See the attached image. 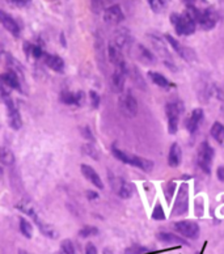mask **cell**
<instances>
[{"label": "cell", "instance_id": "obj_38", "mask_svg": "<svg viewBox=\"0 0 224 254\" xmlns=\"http://www.w3.org/2000/svg\"><path fill=\"white\" fill-rule=\"evenodd\" d=\"M151 216L153 220H165V214H164V210L163 207H161V204L156 203L155 208L152 211Z\"/></svg>", "mask_w": 224, "mask_h": 254}, {"label": "cell", "instance_id": "obj_11", "mask_svg": "<svg viewBox=\"0 0 224 254\" xmlns=\"http://www.w3.org/2000/svg\"><path fill=\"white\" fill-rule=\"evenodd\" d=\"M165 40L168 41V44L170 45V48L173 49V51L177 53L178 57H181L182 59H185L186 62H192L193 59L195 58V54L194 51L192 49L186 48L184 45H181L176 38L170 36V34H165Z\"/></svg>", "mask_w": 224, "mask_h": 254}, {"label": "cell", "instance_id": "obj_22", "mask_svg": "<svg viewBox=\"0 0 224 254\" xmlns=\"http://www.w3.org/2000/svg\"><path fill=\"white\" fill-rule=\"evenodd\" d=\"M17 210H20L25 215L30 216L34 223H37L41 219V216L38 215V212H37V208L33 206V203L32 202H29V200H21V202H18Z\"/></svg>", "mask_w": 224, "mask_h": 254}, {"label": "cell", "instance_id": "obj_43", "mask_svg": "<svg viewBox=\"0 0 224 254\" xmlns=\"http://www.w3.org/2000/svg\"><path fill=\"white\" fill-rule=\"evenodd\" d=\"M85 254H98L97 248H96L93 243H88L85 245Z\"/></svg>", "mask_w": 224, "mask_h": 254}, {"label": "cell", "instance_id": "obj_2", "mask_svg": "<svg viewBox=\"0 0 224 254\" xmlns=\"http://www.w3.org/2000/svg\"><path fill=\"white\" fill-rule=\"evenodd\" d=\"M184 105L180 101L168 102L165 105V114L166 118H168V131H169V134L173 135L177 132L181 114L184 113Z\"/></svg>", "mask_w": 224, "mask_h": 254}, {"label": "cell", "instance_id": "obj_3", "mask_svg": "<svg viewBox=\"0 0 224 254\" xmlns=\"http://www.w3.org/2000/svg\"><path fill=\"white\" fill-rule=\"evenodd\" d=\"M170 22L174 26V30L178 36H190L195 32V24L192 18L188 17L185 13H172Z\"/></svg>", "mask_w": 224, "mask_h": 254}, {"label": "cell", "instance_id": "obj_27", "mask_svg": "<svg viewBox=\"0 0 224 254\" xmlns=\"http://www.w3.org/2000/svg\"><path fill=\"white\" fill-rule=\"evenodd\" d=\"M16 161L15 153L7 147H1L0 148V164L5 165V167H11Z\"/></svg>", "mask_w": 224, "mask_h": 254}, {"label": "cell", "instance_id": "obj_16", "mask_svg": "<svg viewBox=\"0 0 224 254\" xmlns=\"http://www.w3.org/2000/svg\"><path fill=\"white\" fill-rule=\"evenodd\" d=\"M113 188L117 191V194L123 198V199H127L130 198L133 194H134V185L130 184V182L125 181V180H121V178H116V182L112 181Z\"/></svg>", "mask_w": 224, "mask_h": 254}, {"label": "cell", "instance_id": "obj_39", "mask_svg": "<svg viewBox=\"0 0 224 254\" xmlns=\"http://www.w3.org/2000/svg\"><path fill=\"white\" fill-rule=\"evenodd\" d=\"M89 102H90V106H92L93 109H97L98 106H100L101 97H100V95H98L97 92H94V91L89 92Z\"/></svg>", "mask_w": 224, "mask_h": 254}, {"label": "cell", "instance_id": "obj_36", "mask_svg": "<svg viewBox=\"0 0 224 254\" xmlns=\"http://www.w3.org/2000/svg\"><path fill=\"white\" fill-rule=\"evenodd\" d=\"M174 190H176V182L174 181H170L168 182L164 188V194H165V198H166V202L168 204H170V200L173 198V194H174Z\"/></svg>", "mask_w": 224, "mask_h": 254}, {"label": "cell", "instance_id": "obj_7", "mask_svg": "<svg viewBox=\"0 0 224 254\" xmlns=\"http://www.w3.org/2000/svg\"><path fill=\"white\" fill-rule=\"evenodd\" d=\"M5 102V108H7V117H8V125L12 130L18 131L22 127V118L18 110V106L12 97H8L4 100Z\"/></svg>", "mask_w": 224, "mask_h": 254}, {"label": "cell", "instance_id": "obj_1", "mask_svg": "<svg viewBox=\"0 0 224 254\" xmlns=\"http://www.w3.org/2000/svg\"><path fill=\"white\" fill-rule=\"evenodd\" d=\"M112 152L114 157L122 161L123 164H129V165H133L135 168H139V169H142L143 172H147V173H149L153 169V161H151V160L123 152V151L118 149L117 147H113Z\"/></svg>", "mask_w": 224, "mask_h": 254}, {"label": "cell", "instance_id": "obj_34", "mask_svg": "<svg viewBox=\"0 0 224 254\" xmlns=\"http://www.w3.org/2000/svg\"><path fill=\"white\" fill-rule=\"evenodd\" d=\"M147 1H149V8H151L155 13H161L166 7L165 0H147Z\"/></svg>", "mask_w": 224, "mask_h": 254}, {"label": "cell", "instance_id": "obj_12", "mask_svg": "<svg viewBox=\"0 0 224 254\" xmlns=\"http://www.w3.org/2000/svg\"><path fill=\"white\" fill-rule=\"evenodd\" d=\"M125 20L122 8L118 4H113L104 11V21L109 25H118Z\"/></svg>", "mask_w": 224, "mask_h": 254}, {"label": "cell", "instance_id": "obj_44", "mask_svg": "<svg viewBox=\"0 0 224 254\" xmlns=\"http://www.w3.org/2000/svg\"><path fill=\"white\" fill-rule=\"evenodd\" d=\"M90 3H92L93 11L100 12L102 9V0H90Z\"/></svg>", "mask_w": 224, "mask_h": 254}, {"label": "cell", "instance_id": "obj_28", "mask_svg": "<svg viewBox=\"0 0 224 254\" xmlns=\"http://www.w3.org/2000/svg\"><path fill=\"white\" fill-rule=\"evenodd\" d=\"M24 49H25V53L28 57H32L34 59H42L45 55V51L44 49L38 46V45H34V44H29V42H26L24 45Z\"/></svg>", "mask_w": 224, "mask_h": 254}, {"label": "cell", "instance_id": "obj_6", "mask_svg": "<svg viewBox=\"0 0 224 254\" xmlns=\"http://www.w3.org/2000/svg\"><path fill=\"white\" fill-rule=\"evenodd\" d=\"M189 210V185L188 184H182L180 186L177 192V198L174 202L172 215L173 216H182L188 212Z\"/></svg>", "mask_w": 224, "mask_h": 254}, {"label": "cell", "instance_id": "obj_13", "mask_svg": "<svg viewBox=\"0 0 224 254\" xmlns=\"http://www.w3.org/2000/svg\"><path fill=\"white\" fill-rule=\"evenodd\" d=\"M198 24L202 30L214 29L218 24V13L211 8H207L205 11H201Z\"/></svg>", "mask_w": 224, "mask_h": 254}, {"label": "cell", "instance_id": "obj_21", "mask_svg": "<svg viewBox=\"0 0 224 254\" xmlns=\"http://www.w3.org/2000/svg\"><path fill=\"white\" fill-rule=\"evenodd\" d=\"M126 69H114V72L112 75V83L113 87L118 93H122L123 88H125V81H126Z\"/></svg>", "mask_w": 224, "mask_h": 254}, {"label": "cell", "instance_id": "obj_45", "mask_svg": "<svg viewBox=\"0 0 224 254\" xmlns=\"http://www.w3.org/2000/svg\"><path fill=\"white\" fill-rule=\"evenodd\" d=\"M85 195H87L88 200H97L98 199V194L96 191H93V190H88V191H85Z\"/></svg>", "mask_w": 224, "mask_h": 254}, {"label": "cell", "instance_id": "obj_15", "mask_svg": "<svg viewBox=\"0 0 224 254\" xmlns=\"http://www.w3.org/2000/svg\"><path fill=\"white\" fill-rule=\"evenodd\" d=\"M80 172L85 177V180L89 181L94 188H97L100 190L104 189V182H102L101 177H100V175L90 165H88V164H81L80 165Z\"/></svg>", "mask_w": 224, "mask_h": 254}, {"label": "cell", "instance_id": "obj_37", "mask_svg": "<svg viewBox=\"0 0 224 254\" xmlns=\"http://www.w3.org/2000/svg\"><path fill=\"white\" fill-rule=\"evenodd\" d=\"M203 211H205V200H203V196H197V199L194 200V212L195 215L201 218L203 215Z\"/></svg>", "mask_w": 224, "mask_h": 254}, {"label": "cell", "instance_id": "obj_50", "mask_svg": "<svg viewBox=\"0 0 224 254\" xmlns=\"http://www.w3.org/2000/svg\"><path fill=\"white\" fill-rule=\"evenodd\" d=\"M3 175V169H1V167H0V176Z\"/></svg>", "mask_w": 224, "mask_h": 254}, {"label": "cell", "instance_id": "obj_10", "mask_svg": "<svg viewBox=\"0 0 224 254\" xmlns=\"http://www.w3.org/2000/svg\"><path fill=\"white\" fill-rule=\"evenodd\" d=\"M108 58H109V62L112 63L116 68L126 69L127 71V65H126V62H125L123 51L121 50V49L118 48L113 41L112 42H109L108 45Z\"/></svg>", "mask_w": 224, "mask_h": 254}, {"label": "cell", "instance_id": "obj_29", "mask_svg": "<svg viewBox=\"0 0 224 254\" xmlns=\"http://www.w3.org/2000/svg\"><path fill=\"white\" fill-rule=\"evenodd\" d=\"M211 136L221 145H224V125L221 122H214L211 127Z\"/></svg>", "mask_w": 224, "mask_h": 254}, {"label": "cell", "instance_id": "obj_35", "mask_svg": "<svg viewBox=\"0 0 224 254\" xmlns=\"http://www.w3.org/2000/svg\"><path fill=\"white\" fill-rule=\"evenodd\" d=\"M61 254H76L75 247L73 241L70 239H66L61 244Z\"/></svg>", "mask_w": 224, "mask_h": 254}, {"label": "cell", "instance_id": "obj_30", "mask_svg": "<svg viewBox=\"0 0 224 254\" xmlns=\"http://www.w3.org/2000/svg\"><path fill=\"white\" fill-rule=\"evenodd\" d=\"M18 228H20V232L24 237L26 239H32L33 237V225L32 223L25 218L20 219V222H18Z\"/></svg>", "mask_w": 224, "mask_h": 254}, {"label": "cell", "instance_id": "obj_9", "mask_svg": "<svg viewBox=\"0 0 224 254\" xmlns=\"http://www.w3.org/2000/svg\"><path fill=\"white\" fill-rule=\"evenodd\" d=\"M149 38H151V44L152 46H153V49H155V50L157 51V54L164 59L165 64L169 65L172 69H176V65H174V63L172 62V55H170V51L168 50V48H166V45L165 42H164L163 38H160V37L157 36H149Z\"/></svg>", "mask_w": 224, "mask_h": 254}, {"label": "cell", "instance_id": "obj_18", "mask_svg": "<svg viewBox=\"0 0 224 254\" xmlns=\"http://www.w3.org/2000/svg\"><path fill=\"white\" fill-rule=\"evenodd\" d=\"M0 22L11 34H13L15 37L20 36V26H18L17 21L11 15H8L7 12L0 11Z\"/></svg>", "mask_w": 224, "mask_h": 254}, {"label": "cell", "instance_id": "obj_4", "mask_svg": "<svg viewBox=\"0 0 224 254\" xmlns=\"http://www.w3.org/2000/svg\"><path fill=\"white\" fill-rule=\"evenodd\" d=\"M214 156H215V151L209 142H202L198 147V152H197V161H198L199 168L202 169L206 175L211 173V168H213Z\"/></svg>", "mask_w": 224, "mask_h": 254}, {"label": "cell", "instance_id": "obj_5", "mask_svg": "<svg viewBox=\"0 0 224 254\" xmlns=\"http://www.w3.org/2000/svg\"><path fill=\"white\" fill-rule=\"evenodd\" d=\"M22 83H24V77L9 69L0 75V88L7 91L8 93H11V91H21Z\"/></svg>", "mask_w": 224, "mask_h": 254}, {"label": "cell", "instance_id": "obj_48", "mask_svg": "<svg viewBox=\"0 0 224 254\" xmlns=\"http://www.w3.org/2000/svg\"><path fill=\"white\" fill-rule=\"evenodd\" d=\"M17 254H33V253H30V252L25 251V249H18Z\"/></svg>", "mask_w": 224, "mask_h": 254}, {"label": "cell", "instance_id": "obj_17", "mask_svg": "<svg viewBox=\"0 0 224 254\" xmlns=\"http://www.w3.org/2000/svg\"><path fill=\"white\" fill-rule=\"evenodd\" d=\"M203 120V110L202 109H194L190 116L186 118V122H185V126L188 128V131L190 134H195L199 128V125Z\"/></svg>", "mask_w": 224, "mask_h": 254}, {"label": "cell", "instance_id": "obj_33", "mask_svg": "<svg viewBox=\"0 0 224 254\" xmlns=\"http://www.w3.org/2000/svg\"><path fill=\"white\" fill-rule=\"evenodd\" d=\"M61 101L65 104V105H76V93H73V92L70 91H63L61 92Z\"/></svg>", "mask_w": 224, "mask_h": 254}, {"label": "cell", "instance_id": "obj_49", "mask_svg": "<svg viewBox=\"0 0 224 254\" xmlns=\"http://www.w3.org/2000/svg\"><path fill=\"white\" fill-rule=\"evenodd\" d=\"M185 1H186V3H188V4H192V3H194V0H185Z\"/></svg>", "mask_w": 224, "mask_h": 254}, {"label": "cell", "instance_id": "obj_24", "mask_svg": "<svg viewBox=\"0 0 224 254\" xmlns=\"http://www.w3.org/2000/svg\"><path fill=\"white\" fill-rule=\"evenodd\" d=\"M181 161H182V152H181L180 145L177 143H173L170 145L169 155H168V164H169V167L177 168Z\"/></svg>", "mask_w": 224, "mask_h": 254}, {"label": "cell", "instance_id": "obj_20", "mask_svg": "<svg viewBox=\"0 0 224 254\" xmlns=\"http://www.w3.org/2000/svg\"><path fill=\"white\" fill-rule=\"evenodd\" d=\"M157 239L161 243L169 244V245H189V243L186 240H184V237H180L177 235H173V233L169 232L157 233Z\"/></svg>", "mask_w": 224, "mask_h": 254}, {"label": "cell", "instance_id": "obj_46", "mask_svg": "<svg viewBox=\"0 0 224 254\" xmlns=\"http://www.w3.org/2000/svg\"><path fill=\"white\" fill-rule=\"evenodd\" d=\"M217 175H218V178H219L221 181H224V167L223 165H221V167L218 168Z\"/></svg>", "mask_w": 224, "mask_h": 254}, {"label": "cell", "instance_id": "obj_32", "mask_svg": "<svg viewBox=\"0 0 224 254\" xmlns=\"http://www.w3.org/2000/svg\"><path fill=\"white\" fill-rule=\"evenodd\" d=\"M98 235V228L93 225H84L83 228L79 231V236L81 239H88V237H93Z\"/></svg>", "mask_w": 224, "mask_h": 254}, {"label": "cell", "instance_id": "obj_25", "mask_svg": "<svg viewBox=\"0 0 224 254\" xmlns=\"http://www.w3.org/2000/svg\"><path fill=\"white\" fill-rule=\"evenodd\" d=\"M149 77L151 80L152 83L157 85L160 88H164V89H169V88H174V84L170 83L169 80L166 79L164 75L161 73L156 72V71H149Z\"/></svg>", "mask_w": 224, "mask_h": 254}, {"label": "cell", "instance_id": "obj_40", "mask_svg": "<svg viewBox=\"0 0 224 254\" xmlns=\"http://www.w3.org/2000/svg\"><path fill=\"white\" fill-rule=\"evenodd\" d=\"M85 102V93L81 91L76 92V106H83Z\"/></svg>", "mask_w": 224, "mask_h": 254}, {"label": "cell", "instance_id": "obj_19", "mask_svg": "<svg viewBox=\"0 0 224 254\" xmlns=\"http://www.w3.org/2000/svg\"><path fill=\"white\" fill-rule=\"evenodd\" d=\"M42 62H44L49 68L55 71V72H63V69H65V61H63L61 57H58V55L47 54V53H45L44 58H42Z\"/></svg>", "mask_w": 224, "mask_h": 254}, {"label": "cell", "instance_id": "obj_26", "mask_svg": "<svg viewBox=\"0 0 224 254\" xmlns=\"http://www.w3.org/2000/svg\"><path fill=\"white\" fill-rule=\"evenodd\" d=\"M36 224H37V227H38V229H40V232L42 233L44 236H46L47 239H53V240L58 239V236H59L58 231H57V229H55L51 224H47V223H45L42 219H40V220H38Z\"/></svg>", "mask_w": 224, "mask_h": 254}, {"label": "cell", "instance_id": "obj_42", "mask_svg": "<svg viewBox=\"0 0 224 254\" xmlns=\"http://www.w3.org/2000/svg\"><path fill=\"white\" fill-rule=\"evenodd\" d=\"M147 249L146 248H141V247H133L130 249H127L126 253L125 254H142V253H146Z\"/></svg>", "mask_w": 224, "mask_h": 254}, {"label": "cell", "instance_id": "obj_23", "mask_svg": "<svg viewBox=\"0 0 224 254\" xmlns=\"http://www.w3.org/2000/svg\"><path fill=\"white\" fill-rule=\"evenodd\" d=\"M135 57H137L138 61H141V62H143L145 64L155 63V57H153L151 51L147 50L143 45H135Z\"/></svg>", "mask_w": 224, "mask_h": 254}, {"label": "cell", "instance_id": "obj_14", "mask_svg": "<svg viewBox=\"0 0 224 254\" xmlns=\"http://www.w3.org/2000/svg\"><path fill=\"white\" fill-rule=\"evenodd\" d=\"M120 108L127 117H135L138 114V102L131 93H126L121 97Z\"/></svg>", "mask_w": 224, "mask_h": 254}, {"label": "cell", "instance_id": "obj_47", "mask_svg": "<svg viewBox=\"0 0 224 254\" xmlns=\"http://www.w3.org/2000/svg\"><path fill=\"white\" fill-rule=\"evenodd\" d=\"M81 131H85V134H83V136H85V138L89 139V140H93V136H92V134H90V131L88 127H84V128H81Z\"/></svg>", "mask_w": 224, "mask_h": 254}, {"label": "cell", "instance_id": "obj_8", "mask_svg": "<svg viewBox=\"0 0 224 254\" xmlns=\"http://www.w3.org/2000/svg\"><path fill=\"white\" fill-rule=\"evenodd\" d=\"M174 229L181 236L186 239L194 240L198 239L199 236V225L192 220H181V222L174 223Z\"/></svg>", "mask_w": 224, "mask_h": 254}, {"label": "cell", "instance_id": "obj_41", "mask_svg": "<svg viewBox=\"0 0 224 254\" xmlns=\"http://www.w3.org/2000/svg\"><path fill=\"white\" fill-rule=\"evenodd\" d=\"M12 4H15L16 7L18 8H24L28 7L30 3H32V0H9Z\"/></svg>", "mask_w": 224, "mask_h": 254}, {"label": "cell", "instance_id": "obj_31", "mask_svg": "<svg viewBox=\"0 0 224 254\" xmlns=\"http://www.w3.org/2000/svg\"><path fill=\"white\" fill-rule=\"evenodd\" d=\"M83 152L84 155H87L88 157L93 160H98L100 159V151L93 143H87V144L83 145Z\"/></svg>", "mask_w": 224, "mask_h": 254}]
</instances>
